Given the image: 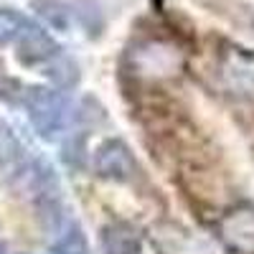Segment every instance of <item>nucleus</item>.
Wrapping results in <instances>:
<instances>
[{"label":"nucleus","instance_id":"obj_1","mask_svg":"<svg viewBox=\"0 0 254 254\" xmlns=\"http://www.w3.org/2000/svg\"><path fill=\"white\" fill-rule=\"evenodd\" d=\"M28 120L33 125V130L44 137L54 140L61 135V130L66 127L69 120V99L64 94V89H49V87H31L23 97Z\"/></svg>","mask_w":254,"mask_h":254},{"label":"nucleus","instance_id":"obj_2","mask_svg":"<svg viewBox=\"0 0 254 254\" xmlns=\"http://www.w3.org/2000/svg\"><path fill=\"white\" fill-rule=\"evenodd\" d=\"M127 69L137 76H173L181 69V54L163 41H142L137 49H130L125 59Z\"/></svg>","mask_w":254,"mask_h":254},{"label":"nucleus","instance_id":"obj_3","mask_svg":"<svg viewBox=\"0 0 254 254\" xmlns=\"http://www.w3.org/2000/svg\"><path fill=\"white\" fill-rule=\"evenodd\" d=\"M92 165L99 178L104 181H117V183H127L137 176V158L130 150V145L112 137L104 140L92 158Z\"/></svg>","mask_w":254,"mask_h":254},{"label":"nucleus","instance_id":"obj_4","mask_svg":"<svg viewBox=\"0 0 254 254\" xmlns=\"http://www.w3.org/2000/svg\"><path fill=\"white\" fill-rule=\"evenodd\" d=\"M216 64L224 87L237 94H254V51L237 44H224Z\"/></svg>","mask_w":254,"mask_h":254},{"label":"nucleus","instance_id":"obj_5","mask_svg":"<svg viewBox=\"0 0 254 254\" xmlns=\"http://www.w3.org/2000/svg\"><path fill=\"white\" fill-rule=\"evenodd\" d=\"M15 41H18V61L26 64V66H44L46 61H51L61 51L49 31L31 26V23L20 28Z\"/></svg>","mask_w":254,"mask_h":254},{"label":"nucleus","instance_id":"obj_6","mask_svg":"<svg viewBox=\"0 0 254 254\" xmlns=\"http://www.w3.org/2000/svg\"><path fill=\"white\" fill-rule=\"evenodd\" d=\"M221 239L231 254H254V211H231L221 221Z\"/></svg>","mask_w":254,"mask_h":254},{"label":"nucleus","instance_id":"obj_7","mask_svg":"<svg viewBox=\"0 0 254 254\" xmlns=\"http://www.w3.org/2000/svg\"><path fill=\"white\" fill-rule=\"evenodd\" d=\"M99 242H102L104 254H140L142 252L137 229H132L130 224H122V221L104 226L99 234Z\"/></svg>","mask_w":254,"mask_h":254},{"label":"nucleus","instance_id":"obj_8","mask_svg":"<svg viewBox=\"0 0 254 254\" xmlns=\"http://www.w3.org/2000/svg\"><path fill=\"white\" fill-rule=\"evenodd\" d=\"M44 74L56 84V89H71L74 84L79 81V66H76V61L69 59V56H64L61 51L44 64Z\"/></svg>","mask_w":254,"mask_h":254},{"label":"nucleus","instance_id":"obj_9","mask_svg":"<svg viewBox=\"0 0 254 254\" xmlns=\"http://www.w3.org/2000/svg\"><path fill=\"white\" fill-rule=\"evenodd\" d=\"M54 254H89V242L76 224H69L59 231V239L54 244Z\"/></svg>","mask_w":254,"mask_h":254},{"label":"nucleus","instance_id":"obj_10","mask_svg":"<svg viewBox=\"0 0 254 254\" xmlns=\"http://www.w3.org/2000/svg\"><path fill=\"white\" fill-rule=\"evenodd\" d=\"M23 147H20L18 137L10 132V127L0 120V171H15Z\"/></svg>","mask_w":254,"mask_h":254},{"label":"nucleus","instance_id":"obj_11","mask_svg":"<svg viewBox=\"0 0 254 254\" xmlns=\"http://www.w3.org/2000/svg\"><path fill=\"white\" fill-rule=\"evenodd\" d=\"M33 8L49 26H54L59 31L69 26V10L61 0H33Z\"/></svg>","mask_w":254,"mask_h":254},{"label":"nucleus","instance_id":"obj_12","mask_svg":"<svg viewBox=\"0 0 254 254\" xmlns=\"http://www.w3.org/2000/svg\"><path fill=\"white\" fill-rule=\"evenodd\" d=\"M23 26H26V18L20 13H15L13 8H0V46L15 41Z\"/></svg>","mask_w":254,"mask_h":254},{"label":"nucleus","instance_id":"obj_13","mask_svg":"<svg viewBox=\"0 0 254 254\" xmlns=\"http://www.w3.org/2000/svg\"><path fill=\"white\" fill-rule=\"evenodd\" d=\"M0 254H8V249H5V244L0 242Z\"/></svg>","mask_w":254,"mask_h":254}]
</instances>
